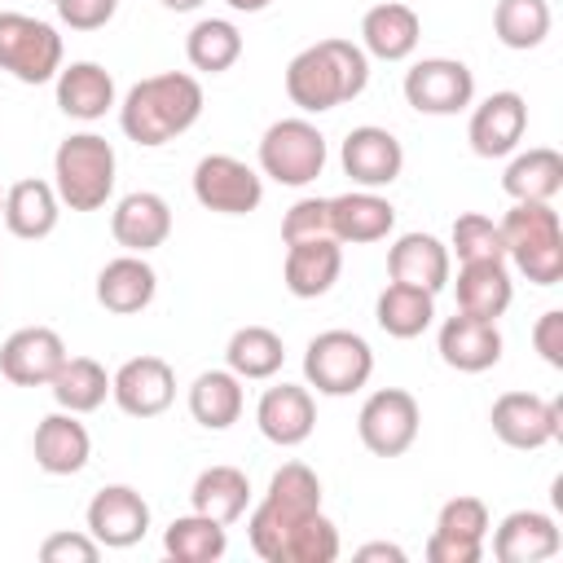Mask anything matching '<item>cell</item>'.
<instances>
[{
  "mask_svg": "<svg viewBox=\"0 0 563 563\" xmlns=\"http://www.w3.org/2000/svg\"><path fill=\"white\" fill-rule=\"evenodd\" d=\"M84 519L101 550H128L150 532V501L132 484H106L88 501Z\"/></svg>",
  "mask_w": 563,
  "mask_h": 563,
  "instance_id": "cell-16",
  "label": "cell"
},
{
  "mask_svg": "<svg viewBox=\"0 0 563 563\" xmlns=\"http://www.w3.org/2000/svg\"><path fill=\"white\" fill-rule=\"evenodd\" d=\"M374 321L391 339H418L435 321V295L405 282H387L374 299Z\"/></svg>",
  "mask_w": 563,
  "mask_h": 563,
  "instance_id": "cell-34",
  "label": "cell"
},
{
  "mask_svg": "<svg viewBox=\"0 0 563 563\" xmlns=\"http://www.w3.org/2000/svg\"><path fill=\"white\" fill-rule=\"evenodd\" d=\"M194 198L202 211L246 216L264 202V176L233 154H207L194 167Z\"/></svg>",
  "mask_w": 563,
  "mask_h": 563,
  "instance_id": "cell-11",
  "label": "cell"
},
{
  "mask_svg": "<svg viewBox=\"0 0 563 563\" xmlns=\"http://www.w3.org/2000/svg\"><path fill=\"white\" fill-rule=\"evenodd\" d=\"M163 9H172V13H194V9H202V0H158Z\"/></svg>",
  "mask_w": 563,
  "mask_h": 563,
  "instance_id": "cell-49",
  "label": "cell"
},
{
  "mask_svg": "<svg viewBox=\"0 0 563 563\" xmlns=\"http://www.w3.org/2000/svg\"><path fill=\"white\" fill-rule=\"evenodd\" d=\"M224 4H229L233 13H264L273 0H224Z\"/></svg>",
  "mask_w": 563,
  "mask_h": 563,
  "instance_id": "cell-48",
  "label": "cell"
},
{
  "mask_svg": "<svg viewBox=\"0 0 563 563\" xmlns=\"http://www.w3.org/2000/svg\"><path fill=\"white\" fill-rule=\"evenodd\" d=\"M532 347L541 352V361H545L550 369H563V312H559V308H550V312L537 317V325H532Z\"/></svg>",
  "mask_w": 563,
  "mask_h": 563,
  "instance_id": "cell-45",
  "label": "cell"
},
{
  "mask_svg": "<svg viewBox=\"0 0 563 563\" xmlns=\"http://www.w3.org/2000/svg\"><path fill=\"white\" fill-rule=\"evenodd\" d=\"M321 510V479L312 466L303 462H286L273 471L268 479V493L264 501L251 510L246 519V537H251V550L264 559V563H282L286 559V541H290V528L303 523L308 515Z\"/></svg>",
  "mask_w": 563,
  "mask_h": 563,
  "instance_id": "cell-3",
  "label": "cell"
},
{
  "mask_svg": "<svg viewBox=\"0 0 563 563\" xmlns=\"http://www.w3.org/2000/svg\"><path fill=\"white\" fill-rule=\"evenodd\" d=\"M339 163H343V172L352 176L356 189H387L405 172V145L387 128L361 123L343 136Z\"/></svg>",
  "mask_w": 563,
  "mask_h": 563,
  "instance_id": "cell-14",
  "label": "cell"
},
{
  "mask_svg": "<svg viewBox=\"0 0 563 563\" xmlns=\"http://www.w3.org/2000/svg\"><path fill=\"white\" fill-rule=\"evenodd\" d=\"M4 229L22 242H40L57 229L62 220V198L53 189V180H40V176H26L18 185L4 189Z\"/></svg>",
  "mask_w": 563,
  "mask_h": 563,
  "instance_id": "cell-28",
  "label": "cell"
},
{
  "mask_svg": "<svg viewBox=\"0 0 563 563\" xmlns=\"http://www.w3.org/2000/svg\"><path fill=\"white\" fill-rule=\"evenodd\" d=\"M396 229V207L378 189H347L330 198V238L334 242H383Z\"/></svg>",
  "mask_w": 563,
  "mask_h": 563,
  "instance_id": "cell-25",
  "label": "cell"
},
{
  "mask_svg": "<svg viewBox=\"0 0 563 563\" xmlns=\"http://www.w3.org/2000/svg\"><path fill=\"white\" fill-rule=\"evenodd\" d=\"M369 84V57L352 40H317L299 48L286 66V97L303 114H325L339 110L343 101H356Z\"/></svg>",
  "mask_w": 563,
  "mask_h": 563,
  "instance_id": "cell-1",
  "label": "cell"
},
{
  "mask_svg": "<svg viewBox=\"0 0 563 563\" xmlns=\"http://www.w3.org/2000/svg\"><path fill=\"white\" fill-rule=\"evenodd\" d=\"M202 114V84L185 70H163L128 88L119 106V128L128 141L158 150L176 136H185Z\"/></svg>",
  "mask_w": 563,
  "mask_h": 563,
  "instance_id": "cell-2",
  "label": "cell"
},
{
  "mask_svg": "<svg viewBox=\"0 0 563 563\" xmlns=\"http://www.w3.org/2000/svg\"><path fill=\"white\" fill-rule=\"evenodd\" d=\"M57 110L97 123L106 110H114V75L101 62H70L57 70Z\"/></svg>",
  "mask_w": 563,
  "mask_h": 563,
  "instance_id": "cell-29",
  "label": "cell"
},
{
  "mask_svg": "<svg viewBox=\"0 0 563 563\" xmlns=\"http://www.w3.org/2000/svg\"><path fill=\"white\" fill-rule=\"evenodd\" d=\"M48 391H53L57 409H66V413H92V409H101L106 396H110V374H106V365L92 361V356H66L62 369L53 374Z\"/></svg>",
  "mask_w": 563,
  "mask_h": 563,
  "instance_id": "cell-35",
  "label": "cell"
},
{
  "mask_svg": "<svg viewBox=\"0 0 563 563\" xmlns=\"http://www.w3.org/2000/svg\"><path fill=\"white\" fill-rule=\"evenodd\" d=\"M40 559L44 563H97L101 545L92 532H53V537H44Z\"/></svg>",
  "mask_w": 563,
  "mask_h": 563,
  "instance_id": "cell-43",
  "label": "cell"
},
{
  "mask_svg": "<svg viewBox=\"0 0 563 563\" xmlns=\"http://www.w3.org/2000/svg\"><path fill=\"white\" fill-rule=\"evenodd\" d=\"M427 559H431V563H479V559H484V541L431 532V537H427Z\"/></svg>",
  "mask_w": 563,
  "mask_h": 563,
  "instance_id": "cell-46",
  "label": "cell"
},
{
  "mask_svg": "<svg viewBox=\"0 0 563 563\" xmlns=\"http://www.w3.org/2000/svg\"><path fill=\"white\" fill-rule=\"evenodd\" d=\"M185 57L202 75H224L242 57V31L229 18H202L185 35Z\"/></svg>",
  "mask_w": 563,
  "mask_h": 563,
  "instance_id": "cell-38",
  "label": "cell"
},
{
  "mask_svg": "<svg viewBox=\"0 0 563 563\" xmlns=\"http://www.w3.org/2000/svg\"><path fill=\"white\" fill-rule=\"evenodd\" d=\"M501 189L510 202H554L563 194V154L550 145L515 154L501 172Z\"/></svg>",
  "mask_w": 563,
  "mask_h": 563,
  "instance_id": "cell-31",
  "label": "cell"
},
{
  "mask_svg": "<svg viewBox=\"0 0 563 563\" xmlns=\"http://www.w3.org/2000/svg\"><path fill=\"white\" fill-rule=\"evenodd\" d=\"M242 378L233 369H202L189 387V413L207 431H229L242 418Z\"/></svg>",
  "mask_w": 563,
  "mask_h": 563,
  "instance_id": "cell-33",
  "label": "cell"
},
{
  "mask_svg": "<svg viewBox=\"0 0 563 563\" xmlns=\"http://www.w3.org/2000/svg\"><path fill=\"white\" fill-rule=\"evenodd\" d=\"M449 255H457V264H475V260H506V242L493 216L484 211H462L453 220L449 233Z\"/></svg>",
  "mask_w": 563,
  "mask_h": 563,
  "instance_id": "cell-40",
  "label": "cell"
},
{
  "mask_svg": "<svg viewBox=\"0 0 563 563\" xmlns=\"http://www.w3.org/2000/svg\"><path fill=\"white\" fill-rule=\"evenodd\" d=\"M303 238H330V198H299L282 216V242H303Z\"/></svg>",
  "mask_w": 563,
  "mask_h": 563,
  "instance_id": "cell-42",
  "label": "cell"
},
{
  "mask_svg": "<svg viewBox=\"0 0 563 563\" xmlns=\"http://www.w3.org/2000/svg\"><path fill=\"white\" fill-rule=\"evenodd\" d=\"M506 260L532 282V286H559L563 282V220L554 202H510V211L497 220Z\"/></svg>",
  "mask_w": 563,
  "mask_h": 563,
  "instance_id": "cell-4",
  "label": "cell"
},
{
  "mask_svg": "<svg viewBox=\"0 0 563 563\" xmlns=\"http://www.w3.org/2000/svg\"><path fill=\"white\" fill-rule=\"evenodd\" d=\"M488 528H493V519H488V506L479 497H449L435 515V532H449V537L484 541Z\"/></svg>",
  "mask_w": 563,
  "mask_h": 563,
  "instance_id": "cell-41",
  "label": "cell"
},
{
  "mask_svg": "<svg viewBox=\"0 0 563 563\" xmlns=\"http://www.w3.org/2000/svg\"><path fill=\"white\" fill-rule=\"evenodd\" d=\"M163 550H167V559H176V563H216V559H224V550H229V528L194 510V515H180V519L167 523Z\"/></svg>",
  "mask_w": 563,
  "mask_h": 563,
  "instance_id": "cell-37",
  "label": "cell"
},
{
  "mask_svg": "<svg viewBox=\"0 0 563 563\" xmlns=\"http://www.w3.org/2000/svg\"><path fill=\"white\" fill-rule=\"evenodd\" d=\"M0 216H4V189H0Z\"/></svg>",
  "mask_w": 563,
  "mask_h": 563,
  "instance_id": "cell-50",
  "label": "cell"
},
{
  "mask_svg": "<svg viewBox=\"0 0 563 563\" xmlns=\"http://www.w3.org/2000/svg\"><path fill=\"white\" fill-rule=\"evenodd\" d=\"M387 277L440 295L453 277V255L435 233H400L387 251Z\"/></svg>",
  "mask_w": 563,
  "mask_h": 563,
  "instance_id": "cell-21",
  "label": "cell"
},
{
  "mask_svg": "<svg viewBox=\"0 0 563 563\" xmlns=\"http://www.w3.org/2000/svg\"><path fill=\"white\" fill-rule=\"evenodd\" d=\"M158 295V273L150 268L145 255H114L110 264H101L97 273V303L114 317H132V312H145Z\"/></svg>",
  "mask_w": 563,
  "mask_h": 563,
  "instance_id": "cell-24",
  "label": "cell"
},
{
  "mask_svg": "<svg viewBox=\"0 0 563 563\" xmlns=\"http://www.w3.org/2000/svg\"><path fill=\"white\" fill-rule=\"evenodd\" d=\"M528 132V101L519 92H493L484 97L475 110H471V123H466V141L479 158H506L519 150Z\"/></svg>",
  "mask_w": 563,
  "mask_h": 563,
  "instance_id": "cell-17",
  "label": "cell"
},
{
  "mask_svg": "<svg viewBox=\"0 0 563 563\" xmlns=\"http://www.w3.org/2000/svg\"><path fill=\"white\" fill-rule=\"evenodd\" d=\"M189 501H194L198 515H207V519L229 528L251 506V479L238 466H207V471H198V479L189 488Z\"/></svg>",
  "mask_w": 563,
  "mask_h": 563,
  "instance_id": "cell-32",
  "label": "cell"
},
{
  "mask_svg": "<svg viewBox=\"0 0 563 563\" xmlns=\"http://www.w3.org/2000/svg\"><path fill=\"white\" fill-rule=\"evenodd\" d=\"M114 145L97 132H70L53 154V189L70 211H101L114 194Z\"/></svg>",
  "mask_w": 563,
  "mask_h": 563,
  "instance_id": "cell-5",
  "label": "cell"
},
{
  "mask_svg": "<svg viewBox=\"0 0 563 563\" xmlns=\"http://www.w3.org/2000/svg\"><path fill=\"white\" fill-rule=\"evenodd\" d=\"M453 295H457V312L497 321V317L510 308V299H515V282H510L506 260H475V264H462V268H457V282H453Z\"/></svg>",
  "mask_w": 563,
  "mask_h": 563,
  "instance_id": "cell-30",
  "label": "cell"
},
{
  "mask_svg": "<svg viewBox=\"0 0 563 563\" xmlns=\"http://www.w3.org/2000/svg\"><path fill=\"white\" fill-rule=\"evenodd\" d=\"M325 172V136L308 119H277L260 136V176L303 189Z\"/></svg>",
  "mask_w": 563,
  "mask_h": 563,
  "instance_id": "cell-6",
  "label": "cell"
},
{
  "mask_svg": "<svg viewBox=\"0 0 563 563\" xmlns=\"http://www.w3.org/2000/svg\"><path fill=\"white\" fill-rule=\"evenodd\" d=\"M550 22L554 18H550L545 0H497V9H493V35L515 53L541 48L550 35Z\"/></svg>",
  "mask_w": 563,
  "mask_h": 563,
  "instance_id": "cell-39",
  "label": "cell"
},
{
  "mask_svg": "<svg viewBox=\"0 0 563 563\" xmlns=\"http://www.w3.org/2000/svg\"><path fill=\"white\" fill-rule=\"evenodd\" d=\"M110 233L132 255H145V251L163 246L172 238V207H167V198L154 194V189L123 194L114 202V211H110Z\"/></svg>",
  "mask_w": 563,
  "mask_h": 563,
  "instance_id": "cell-20",
  "label": "cell"
},
{
  "mask_svg": "<svg viewBox=\"0 0 563 563\" xmlns=\"http://www.w3.org/2000/svg\"><path fill=\"white\" fill-rule=\"evenodd\" d=\"M53 9L70 31H101L119 13V0H53Z\"/></svg>",
  "mask_w": 563,
  "mask_h": 563,
  "instance_id": "cell-44",
  "label": "cell"
},
{
  "mask_svg": "<svg viewBox=\"0 0 563 563\" xmlns=\"http://www.w3.org/2000/svg\"><path fill=\"white\" fill-rule=\"evenodd\" d=\"M418 422H422V409L405 387H378L365 396L356 413V435L374 457H400L413 449Z\"/></svg>",
  "mask_w": 563,
  "mask_h": 563,
  "instance_id": "cell-9",
  "label": "cell"
},
{
  "mask_svg": "<svg viewBox=\"0 0 563 563\" xmlns=\"http://www.w3.org/2000/svg\"><path fill=\"white\" fill-rule=\"evenodd\" d=\"M66 343L48 325H22L0 343V374L13 387H48L66 361Z\"/></svg>",
  "mask_w": 563,
  "mask_h": 563,
  "instance_id": "cell-15",
  "label": "cell"
},
{
  "mask_svg": "<svg viewBox=\"0 0 563 563\" xmlns=\"http://www.w3.org/2000/svg\"><path fill=\"white\" fill-rule=\"evenodd\" d=\"M563 545L554 515L545 510H510L493 532V554L501 563H541L554 559Z\"/></svg>",
  "mask_w": 563,
  "mask_h": 563,
  "instance_id": "cell-27",
  "label": "cell"
},
{
  "mask_svg": "<svg viewBox=\"0 0 563 563\" xmlns=\"http://www.w3.org/2000/svg\"><path fill=\"white\" fill-rule=\"evenodd\" d=\"M286 361V343L277 330L268 325H242L229 334V347H224V365L246 383H260V378H273Z\"/></svg>",
  "mask_w": 563,
  "mask_h": 563,
  "instance_id": "cell-36",
  "label": "cell"
},
{
  "mask_svg": "<svg viewBox=\"0 0 563 563\" xmlns=\"http://www.w3.org/2000/svg\"><path fill=\"white\" fill-rule=\"evenodd\" d=\"M422 40V18L400 4V0H383L374 9H365L361 18V48L365 57H378V62H405L413 57Z\"/></svg>",
  "mask_w": 563,
  "mask_h": 563,
  "instance_id": "cell-26",
  "label": "cell"
},
{
  "mask_svg": "<svg viewBox=\"0 0 563 563\" xmlns=\"http://www.w3.org/2000/svg\"><path fill=\"white\" fill-rule=\"evenodd\" d=\"M356 559H391V563H405V550L391 545V541H369L356 550Z\"/></svg>",
  "mask_w": 563,
  "mask_h": 563,
  "instance_id": "cell-47",
  "label": "cell"
},
{
  "mask_svg": "<svg viewBox=\"0 0 563 563\" xmlns=\"http://www.w3.org/2000/svg\"><path fill=\"white\" fill-rule=\"evenodd\" d=\"M255 427H260V435H264L268 444H277V449L303 444V440L317 431V400H312V391L299 387V383H277V387H268V391L260 396V405H255Z\"/></svg>",
  "mask_w": 563,
  "mask_h": 563,
  "instance_id": "cell-19",
  "label": "cell"
},
{
  "mask_svg": "<svg viewBox=\"0 0 563 563\" xmlns=\"http://www.w3.org/2000/svg\"><path fill=\"white\" fill-rule=\"evenodd\" d=\"M488 422L506 449L532 453V449H545L563 435V405L545 400L537 391H501L488 409Z\"/></svg>",
  "mask_w": 563,
  "mask_h": 563,
  "instance_id": "cell-10",
  "label": "cell"
},
{
  "mask_svg": "<svg viewBox=\"0 0 563 563\" xmlns=\"http://www.w3.org/2000/svg\"><path fill=\"white\" fill-rule=\"evenodd\" d=\"M343 273V242L334 238H303V242H286V264H282V277H286V290L295 299H321L334 290Z\"/></svg>",
  "mask_w": 563,
  "mask_h": 563,
  "instance_id": "cell-23",
  "label": "cell"
},
{
  "mask_svg": "<svg viewBox=\"0 0 563 563\" xmlns=\"http://www.w3.org/2000/svg\"><path fill=\"white\" fill-rule=\"evenodd\" d=\"M435 347H440V361L457 374H484L501 361V330L497 321H484V317H471V312H453L444 317L440 334H435Z\"/></svg>",
  "mask_w": 563,
  "mask_h": 563,
  "instance_id": "cell-18",
  "label": "cell"
},
{
  "mask_svg": "<svg viewBox=\"0 0 563 563\" xmlns=\"http://www.w3.org/2000/svg\"><path fill=\"white\" fill-rule=\"evenodd\" d=\"M110 396L128 418H158L176 400V369L163 356H132L110 374Z\"/></svg>",
  "mask_w": 563,
  "mask_h": 563,
  "instance_id": "cell-13",
  "label": "cell"
},
{
  "mask_svg": "<svg viewBox=\"0 0 563 563\" xmlns=\"http://www.w3.org/2000/svg\"><path fill=\"white\" fill-rule=\"evenodd\" d=\"M0 70L18 84H48L62 70V35L53 22L0 9Z\"/></svg>",
  "mask_w": 563,
  "mask_h": 563,
  "instance_id": "cell-8",
  "label": "cell"
},
{
  "mask_svg": "<svg viewBox=\"0 0 563 563\" xmlns=\"http://www.w3.org/2000/svg\"><path fill=\"white\" fill-rule=\"evenodd\" d=\"M31 453H35V466L44 475H75L88 466L92 457V435L88 427L79 422V413H48L35 422V435H31Z\"/></svg>",
  "mask_w": 563,
  "mask_h": 563,
  "instance_id": "cell-22",
  "label": "cell"
},
{
  "mask_svg": "<svg viewBox=\"0 0 563 563\" xmlns=\"http://www.w3.org/2000/svg\"><path fill=\"white\" fill-rule=\"evenodd\" d=\"M405 101L418 114H462L475 101V70L457 57H422L405 70Z\"/></svg>",
  "mask_w": 563,
  "mask_h": 563,
  "instance_id": "cell-12",
  "label": "cell"
},
{
  "mask_svg": "<svg viewBox=\"0 0 563 563\" xmlns=\"http://www.w3.org/2000/svg\"><path fill=\"white\" fill-rule=\"evenodd\" d=\"M374 352L356 330H321L303 347V378L317 396H352L369 383Z\"/></svg>",
  "mask_w": 563,
  "mask_h": 563,
  "instance_id": "cell-7",
  "label": "cell"
}]
</instances>
